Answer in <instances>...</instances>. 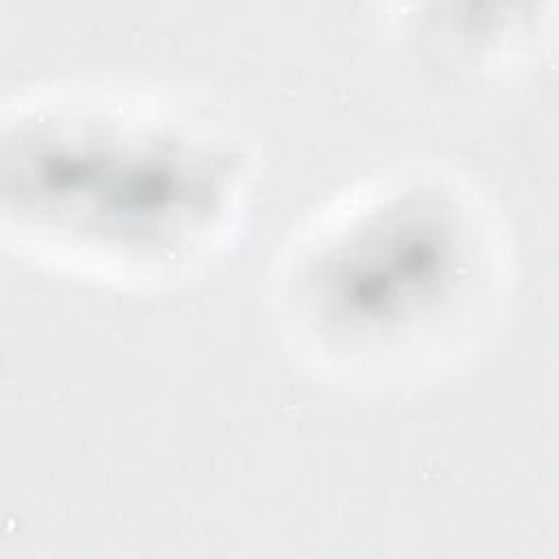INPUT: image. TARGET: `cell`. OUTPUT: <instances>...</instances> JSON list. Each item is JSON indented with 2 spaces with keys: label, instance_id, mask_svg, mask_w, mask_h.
I'll use <instances>...</instances> for the list:
<instances>
[{
  "label": "cell",
  "instance_id": "obj_1",
  "mask_svg": "<svg viewBox=\"0 0 559 559\" xmlns=\"http://www.w3.org/2000/svg\"><path fill=\"white\" fill-rule=\"evenodd\" d=\"M247 175L225 133L111 92L37 96L2 129L4 225L41 255L109 277H173L210 258Z\"/></svg>",
  "mask_w": 559,
  "mask_h": 559
},
{
  "label": "cell",
  "instance_id": "obj_2",
  "mask_svg": "<svg viewBox=\"0 0 559 559\" xmlns=\"http://www.w3.org/2000/svg\"><path fill=\"white\" fill-rule=\"evenodd\" d=\"M493 225L448 177L404 175L338 201L284 264L280 306L312 362L397 378L443 360L498 297Z\"/></svg>",
  "mask_w": 559,
  "mask_h": 559
}]
</instances>
